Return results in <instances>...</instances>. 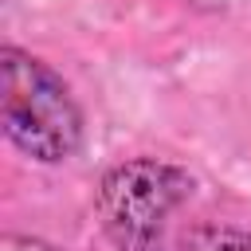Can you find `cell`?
Wrapping results in <instances>:
<instances>
[{"label":"cell","instance_id":"1","mask_svg":"<svg viewBox=\"0 0 251 251\" xmlns=\"http://www.w3.org/2000/svg\"><path fill=\"white\" fill-rule=\"evenodd\" d=\"M0 126L4 137L35 165H63L82 145V110L67 82L35 55L0 47Z\"/></svg>","mask_w":251,"mask_h":251},{"label":"cell","instance_id":"2","mask_svg":"<svg viewBox=\"0 0 251 251\" xmlns=\"http://www.w3.org/2000/svg\"><path fill=\"white\" fill-rule=\"evenodd\" d=\"M188 196V169L161 157H133L102 173L94 208L118 251H165L169 220Z\"/></svg>","mask_w":251,"mask_h":251},{"label":"cell","instance_id":"3","mask_svg":"<svg viewBox=\"0 0 251 251\" xmlns=\"http://www.w3.org/2000/svg\"><path fill=\"white\" fill-rule=\"evenodd\" d=\"M184 251H251V231L235 224H204L188 235Z\"/></svg>","mask_w":251,"mask_h":251},{"label":"cell","instance_id":"4","mask_svg":"<svg viewBox=\"0 0 251 251\" xmlns=\"http://www.w3.org/2000/svg\"><path fill=\"white\" fill-rule=\"evenodd\" d=\"M4 251H59L39 235H4Z\"/></svg>","mask_w":251,"mask_h":251}]
</instances>
